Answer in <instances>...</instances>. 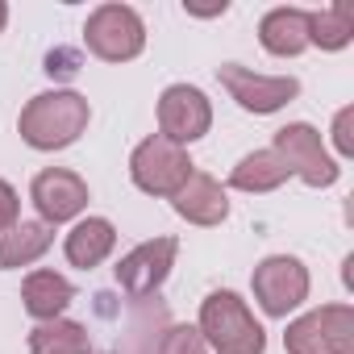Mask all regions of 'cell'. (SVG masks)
Masks as SVG:
<instances>
[{"mask_svg":"<svg viewBox=\"0 0 354 354\" xmlns=\"http://www.w3.org/2000/svg\"><path fill=\"white\" fill-rule=\"evenodd\" d=\"M175 254H180V242H175V238H150V242L133 246V250L117 263V283H121L133 300H146V296L158 292L162 279L171 275Z\"/></svg>","mask_w":354,"mask_h":354,"instance_id":"obj_10","label":"cell"},{"mask_svg":"<svg viewBox=\"0 0 354 354\" xmlns=\"http://www.w3.org/2000/svg\"><path fill=\"white\" fill-rule=\"evenodd\" d=\"M275 154L283 158V167L292 175H300V180L308 188H329L337 184V162L329 158L321 133L304 121H292L283 129H275Z\"/></svg>","mask_w":354,"mask_h":354,"instance_id":"obj_6","label":"cell"},{"mask_svg":"<svg viewBox=\"0 0 354 354\" xmlns=\"http://www.w3.org/2000/svg\"><path fill=\"white\" fill-rule=\"evenodd\" d=\"M50 242H55V225H46V221H17L13 230H5V238H0V271L38 263L50 250Z\"/></svg>","mask_w":354,"mask_h":354,"instance_id":"obj_14","label":"cell"},{"mask_svg":"<svg viewBox=\"0 0 354 354\" xmlns=\"http://www.w3.org/2000/svg\"><path fill=\"white\" fill-rule=\"evenodd\" d=\"M30 201H34V209L42 213L46 225H63V221H71L88 209V184L67 167H46V171L34 175Z\"/></svg>","mask_w":354,"mask_h":354,"instance_id":"obj_11","label":"cell"},{"mask_svg":"<svg viewBox=\"0 0 354 354\" xmlns=\"http://www.w3.org/2000/svg\"><path fill=\"white\" fill-rule=\"evenodd\" d=\"M21 300H26V313H30V317L55 321V317H63V308L75 300V288H71V279L59 275V271H34V275H26V283H21Z\"/></svg>","mask_w":354,"mask_h":354,"instance_id":"obj_13","label":"cell"},{"mask_svg":"<svg viewBox=\"0 0 354 354\" xmlns=\"http://www.w3.org/2000/svg\"><path fill=\"white\" fill-rule=\"evenodd\" d=\"M88 100L80 92H67V88H55V92H42L34 96L26 109H21V138L34 146V150H63L71 146L84 129H88Z\"/></svg>","mask_w":354,"mask_h":354,"instance_id":"obj_1","label":"cell"},{"mask_svg":"<svg viewBox=\"0 0 354 354\" xmlns=\"http://www.w3.org/2000/svg\"><path fill=\"white\" fill-rule=\"evenodd\" d=\"M192 158L184 146H175L167 142L162 133L138 142V150L129 154V175H133V184L150 196H175L184 184H188V175H192Z\"/></svg>","mask_w":354,"mask_h":354,"instance_id":"obj_3","label":"cell"},{"mask_svg":"<svg viewBox=\"0 0 354 354\" xmlns=\"http://www.w3.org/2000/svg\"><path fill=\"white\" fill-rule=\"evenodd\" d=\"M213 125V109H209V96L192 84H171L162 96H158V129L167 142L184 146V142H196L205 138Z\"/></svg>","mask_w":354,"mask_h":354,"instance_id":"obj_9","label":"cell"},{"mask_svg":"<svg viewBox=\"0 0 354 354\" xmlns=\"http://www.w3.org/2000/svg\"><path fill=\"white\" fill-rule=\"evenodd\" d=\"M84 42L104 63H129L146 46V26L129 5H100L84 26Z\"/></svg>","mask_w":354,"mask_h":354,"instance_id":"obj_5","label":"cell"},{"mask_svg":"<svg viewBox=\"0 0 354 354\" xmlns=\"http://www.w3.org/2000/svg\"><path fill=\"white\" fill-rule=\"evenodd\" d=\"M201 337L217 354H263L267 333L238 292H213L201 304Z\"/></svg>","mask_w":354,"mask_h":354,"instance_id":"obj_2","label":"cell"},{"mask_svg":"<svg viewBox=\"0 0 354 354\" xmlns=\"http://www.w3.org/2000/svg\"><path fill=\"white\" fill-rule=\"evenodd\" d=\"M350 121H354V109H342L337 113V121H333V146H337V154H354V138H350Z\"/></svg>","mask_w":354,"mask_h":354,"instance_id":"obj_22","label":"cell"},{"mask_svg":"<svg viewBox=\"0 0 354 354\" xmlns=\"http://www.w3.org/2000/svg\"><path fill=\"white\" fill-rule=\"evenodd\" d=\"M217 80L246 113H279L283 104H292L300 96L296 75H259V71H250L242 63H221Z\"/></svg>","mask_w":354,"mask_h":354,"instance_id":"obj_7","label":"cell"},{"mask_svg":"<svg viewBox=\"0 0 354 354\" xmlns=\"http://www.w3.org/2000/svg\"><path fill=\"white\" fill-rule=\"evenodd\" d=\"M113 246H117V230H113V221L109 217H84L71 234H67V259H71V267H100L109 254H113Z\"/></svg>","mask_w":354,"mask_h":354,"instance_id":"obj_16","label":"cell"},{"mask_svg":"<svg viewBox=\"0 0 354 354\" xmlns=\"http://www.w3.org/2000/svg\"><path fill=\"white\" fill-rule=\"evenodd\" d=\"M288 354H354V308L325 304L304 313L283 333Z\"/></svg>","mask_w":354,"mask_h":354,"instance_id":"obj_4","label":"cell"},{"mask_svg":"<svg viewBox=\"0 0 354 354\" xmlns=\"http://www.w3.org/2000/svg\"><path fill=\"white\" fill-rule=\"evenodd\" d=\"M171 205H175V213H180L184 221H192V225H221L230 217L225 188L213 180V175H205V171H192L188 184L171 196Z\"/></svg>","mask_w":354,"mask_h":354,"instance_id":"obj_12","label":"cell"},{"mask_svg":"<svg viewBox=\"0 0 354 354\" xmlns=\"http://www.w3.org/2000/svg\"><path fill=\"white\" fill-rule=\"evenodd\" d=\"M254 300L267 317H288L308 300V271L292 254H271L254 267Z\"/></svg>","mask_w":354,"mask_h":354,"instance_id":"obj_8","label":"cell"},{"mask_svg":"<svg viewBox=\"0 0 354 354\" xmlns=\"http://www.w3.org/2000/svg\"><path fill=\"white\" fill-rule=\"evenodd\" d=\"M288 175L292 171L283 167V158L275 150H254L230 171V188H238V192H275Z\"/></svg>","mask_w":354,"mask_h":354,"instance_id":"obj_17","label":"cell"},{"mask_svg":"<svg viewBox=\"0 0 354 354\" xmlns=\"http://www.w3.org/2000/svg\"><path fill=\"white\" fill-rule=\"evenodd\" d=\"M17 221H21V201H17V192L5 180H0V234L13 230Z\"/></svg>","mask_w":354,"mask_h":354,"instance_id":"obj_21","label":"cell"},{"mask_svg":"<svg viewBox=\"0 0 354 354\" xmlns=\"http://www.w3.org/2000/svg\"><path fill=\"white\" fill-rule=\"evenodd\" d=\"M5 21H9V5L0 0V30H5Z\"/></svg>","mask_w":354,"mask_h":354,"instance_id":"obj_23","label":"cell"},{"mask_svg":"<svg viewBox=\"0 0 354 354\" xmlns=\"http://www.w3.org/2000/svg\"><path fill=\"white\" fill-rule=\"evenodd\" d=\"M158 354H209V346H205L201 329H192V325H171L162 333Z\"/></svg>","mask_w":354,"mask_h":354,"instance_id":"obj_20","label":"cell"},{"mask_svg":"<svg viewBox=\"0 0 354 354\" xmlns=\"http://www.w3.org/2000/svg\"><path fill=\"white\" fill-rule=\"evenodd\" d=\"M354 38V5L350 0H337V5H325L317 13H308V42L321 50H342Z\"/></svg>","mask_w":354,"mask_h":354,"instance_id":"obj_19","label":"cell"},{"mask_svg":"<svg viewBox=\"0 0 354 354\" xmlns=\"http://www.w3.org/2000/svg\"><path fill=\"white\" fill-rule=\"evenodd\" d=\"M259 42L279 59L300 55L308 46V13L304 9H271L259 21Z\"/></svg>","mask_w":354,"mask_h":354,"instance_id":"obj_15","label":"cell"},{"mask_svg":"<svg viewBox=\"0 0 354 354\" xmlns=\"http://www.w3.org/2000/svg\"><path fill=\"white\" fill-rule=\"evenodd\" d=\"M30 354H92V337L80 321H42L30 333Z\"/></svg>","mask_w":354,"mask_h":354,"instance_id":"obj_18","label":"cell"}]
</instances>
